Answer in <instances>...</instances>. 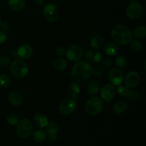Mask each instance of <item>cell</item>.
<instances>
[{
  "mask_svg": "<svg viewBox=\"0 0 146 146\" xmlns=\"http://www.w3.org/2000/svg\"><path fill=\"white\" fill-rule=\"evenodd\" d=\"M111 36L116 44L127 45L133 39V36L132 31L127 26L118 24L111 30Z\"/></svg>",
  "mask_w": 146,
  "mask_h": 146,
  "instance_id": "cell-1",
  "label": "cell"
},
{
  "mask_svg": "<svg viewBox=\"0 0 146 146\" xmlns=\"http://www.w3.org/2000/svg\"><path fill=\"white\" fill-rule=\"evenodd\" d=\"M71 75L78 82L86 81L92 75V66L86 61H78L73 66Z\"/></svg>",
  "mask_w": 146,
  "mask_h": 146,
  "instance_id": "cell-2",
  "label": "cell"
},
{
  "mask_svg": "<svg viewBox=\"0 0 146 146\" xmlns=\"http://www.w3.org/2000/svg\"><path fill=\"white\" fill-rule=\"evenodd\" d=\"M104 101L100 97L93 96L85 104L86 112L91 115H96L101 113L104 109Z\"/></svg>",
  "mask_w": 146,
  "mask_h": 146,
  "instance_id": "cell-3",
  "label": "cell"
},
{
  "mask_svg": "<svg viewBox=\"0 0 146 146\" xmlns=\"http://www.w3.org/2000/svg\"><path fill=\"white\" fill-rule=\"evenodd\" d=\"M10 71L14 78L22 79L28 74V66L22 60L16 59L10 64Z\"/></svg>",
  "mask_w": 146,
  "mask_h": 146,
  "instance_id": "cell-4",
  "label": "cell"
},
{
  "mask_svg": "<svg viewBox=\"0 0 146 146\" xmlns=\"http://www.w3.org/2000/svg\"><path fill=\"white\" fill-rule=\"evenodd\" d=\"M32 123L28 118H23L19 121L17 128V135L19 138L25 139L29 138L32 134Z\"/></svg>",
  "mask_w": 146,
  "mask_h": 146,
  "instance_id": "cell-5",
  "label": "cell"
},
{
  "mask_svg": "<svg viewBox=\"0 0 146 146\" xmlns=\"http://www.w3.org/2000/svg\"><path fill=\"white\" fill-rule=\"evenodd\" d=\"M43 14L46 19L49 22H55L60 17V11L56 4L48 3L45 4L43 9Z\"/></svg>",
  "mask_w": 146,
  "mask_h": 146,
  "instance_id": "cell-6",
  "label": "cell"
},
{
  "mask_svg": "<svg viewBox=\"0 0 146 146\" xmlns=\"http://www.w3.org/2000/svg\"><path fill=\"white\" fill-rule=\"evenodd\" d=\"M143 12V8L140 3L137 1H132L129 5L125 9V14L128 18L131 19H137L141 17Z\"/></svg>",
  "mask_w": 146,
  "mask_h": 146,
  "instance_id": "cell-7",
  "label": "cell"
},
{
  "mask_svg": "<svg viewBox=\"0 0 146 146\" xmlns=\"http://www.w3.org/2000/svg\"><path fill=\"white\" fill-rule=\"evenodd\" d=\"M66 55L70 61L77 62L80 61L83 56V50L80 46L77 44L70 46L66 51Z\"/></svg>",
  "mask_w": 146,
  "mask_h": 146,
  "instance_id": "cell-8",
  "label": "cell"
},
{
  "mask_svg": "<svg viewBox=\"0 0 146 146\" xmlns=\"http://www.w3.org/2000/svg\"><path fill=\"white\" fill-rule=\"evenodd\" d=\"M76 107V101L73 98H66L64 99L60 104L58 107V111L62 115H67L72 113Z\"/></svg>",
  "mask_w": 146,
  "mask_h": 146,
  "instance_id": "cell-9",
  "label": "cell"
},
{
  "mask_svg": "<svg viewBox=\"0 0 146 146\" xmlns=\"http://www.w3.org/2000/svg\"><path fill=\"white\" fill-rule=\"evenodd\" d=\"M108 78L112 85L119 86L123 81L124 75L123 71L119 68H112L108 72Z\"/></svg>",
  "mask_w": 146,
  "mask_h": 146,
  "instance_id": "cell-10",
  "label": "cell"
},
{
  "mask_svg": "<svg viewBox=\"0 0 146 146\" xmlns=\"http://www.w3.org/2000/svg\"><path fill=\"white\" fill-rule=\"evenodd\" d=\"M116 91L112 84H106L102 87L100 92L101 98L106 103H109L115 97Z\"/></svg>",
  "mask_w": 146,
  "mask_h": 146,
  "instance_id": "cell-11",
  "label": "cell"
},
{
  "mask_svg": "<svg viewBox=\"0 0 146 146\" xmlns=\"http://www.w3.org/2000/svg\"><path fill=\"white\" fill-rule=\"evenodd\" d=\"M85 59L90 64H96L102 59V54L97 49H91L86 53Z\"/></svg>",
  "mask_w": 146,
  "mask_h": 146,
  "instance_id": "cell-12",
  "label": "cell"
},
{
  "mask_svg": "<svg viewBox=\"0 0 146 146\" xmlns=\"http://www.w3.org/2000/svg\"><path fill=\"white\" fill-rule=\"evenodd\" d=\"M141 81L139 74L135 71H130L125 78V84L129 88H134L138 86Z\"/></svg>",
  "mask_w": 146,
  "mask_h": 146,
  "instance_id": "cell-13",
  "label": "cell"
},
{
  "mask_svg": "<svg viewBox=\"0 0 146 146\" xmlns=\"http://www.w3.org/2000/svg\"><path fill=\"white\" fill-rule=\"evenodd\" d=\"M33 54V48L29 44H24L17 50V56L21 59H28Z\"/></svg>",
  "mask_w": 146,
  "mask_h": 146,
  "instance_id": "cell-14",
  "label": "cell"
},
{
  "mask_svg": "<svg viewBox=\"0 0 146 146\" xmlns=\"http://www.w3.org/2000/svg\"><path fill=\"white\" fill-rule=\"evenodd\" d=\"M67 94L70 98L76 101L78 99V96L80 94V87L78 84L74 81L70 83L67 86Z\"/></svg>",
  "mask_w": 146,
  "mask_h": 146,
  "instance_id": "cell-15",
  "label": "cell"
},
{
  "mask_svg": "<svg viewBox=\"0 0 146 146\" xmlns=\"http://www.w3.org/2000/svg\"><path fill=\"white\" fill-rule=\"evenodd\" d=\"M8 101L14 106H19L23 102V98L21 94L17 91L11 92L8 95Z\"/></svg>",
  "mask_w": 146,
  "mask_h": 146,
  "instance_id": "cell-16",
  "label": "cell"
},
{
  "mask_svg": "<svg viewBox=\"0 0 146 146\" xmlns=\"http://www.w3.org/2000/svg\"><path fill=\"white\" fill-rule=\"evenodd\" d=\"M128 104L125 101H119L113 106V112L116 115L123 114L128 110Z\"/></svg>",
  "mask_w": 146,
  "mask_h": 146,
  "instance_id": "cell-17",
  "label": "cell"
},
{
  "mask_svg": "<svg viewBox=\"0 0 146 146\" xmlns=\"http://www.w3.org/2000/svg\"><path fill=\"white\" fill-rule=\"evenodd\" d=\"M33 122L35 124L36 126L42 129V128H46V126L48 124V121L46 115H44V114L37 113L34 116Z\"/></svg>",
  "mask_w": 146,
  "mask_h": 146,
  "instance_id": "cell-18",
  "label": "cell"
},
{
  "mask_svg": "<svg viewBox=\"0 0 146 146\" xmlns=\"http://www.w3.org/2000/svg\"><path fill=\"white\" fill-rule=\"evenodd\" d=\"M104 50L106 55L109 56H116L118 54V46L115 42L109 41L104 45Z\"/></svg>",
  "mask_w": 146,
  "mask_h": 146,
  "instance_id": "cell-19",
  "label": "cell"
},
{
  "mask_svg": "<svg viewBox=\"0 0 146 146\" xmlns=\"http://www.w3.org/2000/svg\"><path fill=\"white\" fill-rule=\"evenodd\" d=\"M8 6L15 11H21L26 7L25 0H8Z\"/></svg>",
  "mask_w": 146,
  "mask_h": 146,
  "instance_id": "cell-20",
  "label": "cell"
},
{
  "mask_svg": "<svg viewBox=\"0 0 146 146\" xmlns=\"http://www.w3.org/2000/svg\"><path fill=\"white\" fill-rule=\"evenodd\" d=\"M100 90V85L98 81L95 79L90 80L87 84V92L89 95L94 96L98 93Z\"/></svg>",
  "mask_w": 146,
  "mask_h": 146,
  "instance_id": "cell-21",
  "label": "cell"
},
{
  "mask_svg": "<svg viewBox=\"0 0 146 146\" xmlns=\"http://www.w3.org/2000/svg\"><path fill=\"white\" fill-rule=\"evenodd\" d=\"M68 62L65 58H58L53 62V68L56 71H64L67 68Z\"/></svg>",
  "mask_w": 146,
  "mask_h": 146,
  "instance_id": "cell-22",
  "label": "cell"
},
{
  "mask_svg": "<svg viewBox=\"0 0 146 146\" xmlns=\"http://www.w3.org/2000/svg\"><path fill=\"white\" fill-rule=\"evenodd\" d=\"M104 44V39L103 36H94L91 38L90 41V44L91 46L94 49H99L100 48L102 47V46Z\"/></svg>",
  "mask_w": 146,
  "mask_h": 146,
  "instance_id": "cell-23",
  "label": "cell"
},
{
  "mask_svg": "<svg viewBox=\"0 0 146 146\" xmlns=\"http://www.w3.org/2000/svg\"><path fill=\"white\" fill-rule=\"evenodd\" d=\"M133 36L138 39H143L146 36V27L144 25L138 26L134 29L133 32Z\"/></svg>",
  "mask_w": 146,
  "mask_h": 146,
  "instance_id": "cell-24",
  "label": "cell"
},
{
  "mask_svg": "<svg viewBox=\"0 0 146 146\" xmlns=\"http://www.w3.org/2000/svg\"><path fill=\"white\" fill-rule=\"evenodd\" d=\"M33 140L37 143H41L44 141L46 138L47 135L46 133L44 132V131L41 130H38V131H35L32 135Z\"/></svg>",
  "mask_w": 146,
  "mask_h": 146,
  "instance_id": "cell-25",
  "label": "cell"
},
{
  "mask_svg": "<svg viewBox=\"0 0 146 146\" xmlns=\"http://www.w3.org/2000/svg\"><path fill=\"white\" fill-rule=\"evenodd\" d=\"M11 84V79L8 75L4 74H0V87L7 88L10 86Z\"/></svg>",
  "mask_w": 146,
  "mask_h": 146,
  "instance_id": "cell-26",
  "label": "cell"
},
{
  "mask_svg": "<svg viewBox=\"0 0 146 146\" xmlns=\"http://www.w3.org/2000/svg\"><path fill=\"white\" fill-rule=\"evenodd\" d=\"M115 65L120 68H125L128 64V61L123 55H117L115 58Z\"/></svg>",
  "mask_w": 146,
  "mask_h": 146,
  "instance_id": "cell-27",
  "label": "cell"
},
{
  "mask_svg": "<svg viewBox=\"0 0 146 146\" xmlns=\"http://www.w3.org/2000/svg\"><path fill=\"white\" fill-rule=\"evenodd\" d=\"M46 133L48 134L57 133L58 130V124L54 122V121H50V122L48 123L46 126Z\"/></svg>",
  "mask_w": 146,
  "mask_h": 146,
  "instance_id": "cell-28",
  "label": "cell"
},
{
  "mask_svg": "<svg viewBox=\"0 0 146 146\" xmlns=\"http://www.w3.org/2000/svg\"><path fill=\"white\" fill-rule=\"evenodd\" d=\"M131 48L132 51H135V52H139L142 50L143 48V44L138 40H131Z\"/></svg>",
  "mask_w": 146,
  "mask_h": 146,
  "instance_id": "cell-29",
  "label": "cell"
},
{
  "mask_svg": "<svg viewBox=\"0 0 146 146\" xmlns=\"http://www.w3.org/2000/svg\"><path fill=\"white\" fill-rule=\"evenodd\" d=\"M130 90L131 89L129 88V87L127 86L126 85H119L118 89H117V91H118V94L121 96L127 97V96L129 94Z\"/></svg>",
  "mask_w": 146,
  "mask_h": 146,
  "instance_id": "cell-30",
  "label": "cell"
},
{
  "mask_svg": "<svg viewBox=\"0 0 146 146\" xmlns=\"http://www.w3.org/2000/svg\"><path fill=\"white\" fill-rule=\"evenodd\" d=\"M19 121V116L15 113H10L7 117V123L11 125H17Z\"/></svg>",
  "mask_w": 146,
  "mask_h": 146,
  "instance_id": "cell-31",
  "label": "cell"
},
{
  "mask_svg": "<svg viewBox=\"0 0 146 146\" xmlns=\"http://www.w3.org/2000/svg\"><path fill=\"white\" fill-rule=\"evenodd\" d=\"M104 73V70L101 66L95 65L94 66H92V74L97 76H102Z\"/></svg>",
  "mask_w": 146,
  "mask_h": 146,
  "instance_id": "cell-32",
  "label": "cell"
},
{
  "mask_svg": "<svg viewBox=\"0 0 146 146\" xmlns=\"http://www.w3.org/2000/svg\"><path fill=\"white\" fill-rule=\"evenodd\" d=\"M127 98L131 101H137L139 99V95H138V94L136 91H133V90L131 89L129 94L127 96Z\"/></svg>",
  "mask_w": 146,
  "mask_h": 146,
  "instance_id": "cell-33",
  "label": "cell"
},
{
  "mask_svg": "<svg viewBox=\"0 0 146 146\" xmlns=\"http://www.w3.org/2000/svg\"><path fill=\"white\" fill-rule=\"evenodd\" d=\"M10 59L9 57L6 56H0V66L3 67H7L10 65Z\"/></svg>",
  "mask_w": 146,
  "mask_h": 146,
  "instance_id": "cell-34",
  "label": "cell"
},
{
  "mask_svg": "<svg viewBox=\"0 0 146 146\" xmlns=\"http://www.w3.org/2000/svg\"><path fill=\"white\" fill-rule=\"evenodd\" d=\"M101 61V64H102L103 66L105 67V68H111L113 65L112 60H111L110 58H108V57L102 58Z\"/></svg>",
  "mask_w": 146,
  "mask_h": 146,
  "instance_id": "cell-35",
  "label": "cell"
},
{
  "mask_svg": "<svg viewBox=\"0 0 146 146\" xmlns=\"http://www.w3.org/2000/svg\"><path fill=\"white\" fill-rule=\"evenodd\" d=\"M7 40V36L6 31L0 29V45L4 44Z\"/></svg>",
  "mask_w": 146,
  "mask_h": 146,
  "instance_id": "cell-36",
  "label": "cell"
},
{
  "mask_svg": "<svg viewBox=\"0 0 146 146\" xmlns=\"http://www.w3.org/2000/svg\"><path fill=\"white\" fill-rule=\"evenodd\" d=\"M56 54L57 56L60 57L64 56V55H66V49L62 46L58 47L56 49Z\"/></svg>",
  "mask_w": 146,
  "mask_h": 146,
  "instance_id": "cell-37",
  "label": "cell"
},
{
  "mask_svg": "<svg viewBox=\"0 0 146 146\" xmlns=\"http://www.w3.org/2000/svg\"><path fill=\"white\" fill-rule=\"evenodd\" d=\"M0 27H1V29L3 30L4 31H7L10 28V24H9L7 21H4V22L1 23V25H0Z\"/></svg>",
  "mask_w": 146,
  "mask_h": 146,
  "instance_id": "cell-38",
  "label": "cell"
},
{
  "mask_svg": "<svg viewBox=\"0 0 146 146\" xmlns=\"http://www.w3.org/2000/svg\"><path fill=\"white\" fill-rule=\"evenodd\" d=\"M58 139V136H57L56 133H53V134H48V141L51 143L56 142Z\"/></svg>",
  "mask_w": 146,
  "mask_h": 146,
  "instance_id": "cell-39",
  "label": "cell"
},
{
  "mask_svg": "<svg viewBox=\"0 0 146 146\" xmlns=\"http://www.w3.org/2000/svg\"><path fill=\"white\" fill-rule=\"evenodd\" d=\"M34 2L36 5L41 6L44 4V0H34Z\"/></svg>",
  "mask_w": 146,
  "mask_h": 146,
  "instance_id": "cell-40",
  "label": "cell"
},
{
  "mask_svg": "<svg viewBox=\"0 0 146 146\" xmlns=\"http://www.w3.org/2000/svg\"><path fill=\"white\" fill-rule=\"evenodd\" d=\"M128 1H131V2H132V1H135V0H128Z\"/></svg>",
  "mask_w": 146,
  "mask_h": 146,
  "instance_id": "cell-41",
  "label": "cell"
},
{
  "mask_svg": "<svg viewBox=\"0 0 146 146\" xmlns=\"http://www.w3.org/2000/svg\"><path fill=\"white\" fill-rule=\"evenodd\" d=\"M1 18H0V25H1Z\"/></svg>",
  "mask_w": 146,
  "mask_h": 146,
  "instance_id": "cell-42",
  "label": "cell"
}]
</instances>
